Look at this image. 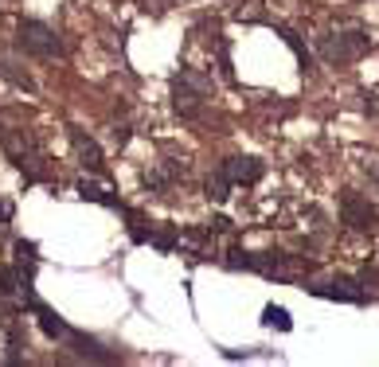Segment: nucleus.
I'll list each match as a JSON object with an SVG mask.
<instances>
[{"instance_id":"1","label":"nucleus","mask_w":379,"mask_h":367,"mask_svg":"<svg viewBox=\"0 0 379 367\" xmlns=\"http://www.w3.org/2000/svg\"><path fill=\"white\" fill-rule=\"evenodd\" d=\"M16 44H20V51L36 55V59H59L63 55V39L55 36L44 20H20V28H16Z\"/></svg>"},{"instance_id":"2","label":"nucleus","mask_w":379,"mask_h":367,"mask_svg":"<svg viewBox=\"0 0 379 367\" xmlns=\"http://www.w3.org/2000/svg\"><path fill=\"white\" fill-rule=\"evenodd\" d=\"M372 51V36L364 31H336V36H320V55L328 63H352L360 55Z\"/></svg>"},{"instance_id":"3","label":"nucleus","mask_w":379,"mask_h":367,"mask_svg":"<svg viewBox=\"0 0 379 367\" xmlns=\"http://www.w3.org/2000/svg\"><path fill=\"white\" fill-rule=\"evenodd\" d=\"M208 90H211V82L203 79V74L184 71V74L172 79V106H176L184 118H196V114H200V102L208 98Z\"/></svg>"},{"instance_id":"4","label":"nucleus","mask_w":379,"mask_h":367,"mask_svg":"<svg viewBox=\"0 0 379 367\" xmlns=\"http://www.w3.org/2000/svg\"><path fill=\"white\" fill-rule=\"evenodd\" d=\"M340 219L348 223L352 231H360V235H379V211L360 196V191H344L340 196Z\"/></svg>"},{"instance_id":"5","label":"nucleus","mask_w":379,"mask_h":367,"mask_svg":"<svg viewBox=\"0 0 379 367\" xmlns=\"http://www.w3.org/2000/svg\"><path fill=\"white\" fill-rule=\"evenodd\" d=\"M305 289L317 293V297H328V301H348V305L368 301V289L360 286V281H352V278H333V281H325V286H305Z\"/></svg>"},{"instance_id":"6","label":"nucleus","mask_w":379,"mask_h":367,"mask_svg":"<svg viewBox=\"0 0 379 367\" xmlns=\"http://www.w3.org/2000/svg\"><path fill=\"white\" fill-rule=\"evenodd\" d=\"M63 340H67V344L75 348V356H79V360H90V363H113V360H118V356H113V352H106V348L98 344L94 336H86V332H75V328H71Z\"/></svg>"},{"instance_id":"7","label":"nucleus","mask_w":379,"mask_h":367,"mask_svg":"<svg viewBox=\"0 0 379 367\" xmlns=\"http://www.w3.org/2000/svg\"><path fill=\"white\" fill-rule=\"evenodd\" d=\"M223 172L231 176V184H258L266 176V164H262L258 156H231L223 164Z\"/></svg>"},{"instance_id":"8","label":"nucleus","mask_w":379,"mask_h":367,"mask_svg":"<svg viewBox=\"0 0 379 367\" xmlns=\"http://www.w3.org/2000/svg\"><path fill=\"white\" fill-rule=\"evenodd\" d=\"M71 145H75L79 164H82L86 172H102V169H106V161H102V149H98V141H90L82 129H71Z\"/></svg>"},{"instance_id":"9","label":"nucleus","mask_w":379,"mask_h":367,"mask_svg":"<svg viewBox=\"0 0 379 367\" xmlns=\"http://www.w3.org/2000/svg\"><path fill=\"white\" fill-rule=\"evenodd\" d=\"M24 305H28L31 308V313H36V321H39V328H44V336H51V340H59V336H67V324H63L59 321V316H55V308H47V305H39L36 301V297H31L28 293V301H24Z\"/></svg>"},{"instance_id":"10","label":"nucleus","mask_w":379,"mask_h":367,"mask_svg":"<svg viewBox=\"0 0 379 367\" xmlns=\"http://www.w3.org/2000/svg\"><path fill=\"white\" fill-rule=\"evenodd\" d=\"M79 196L82 199H94V203H102V207H113V211L126 207L118 196H110V188H102V184H94V180H79Z\"/></svg>"},{"instance_id":"11","label":"nucleus","mask_w":379,"mask_h":367,"mask_svg":"<svg viewBox=\"0 0 379 367\" xmlns=\"http://www.w3.org/2000/svg\"><path fill=\"white\" fill-rule=\"evenodd\" d=\"M0 79L12 82V86H20V90H36V79H31L28 71H20L12 59H0Z\"/></svg>"},{"instance_id":"12","label":"nucleus","mask_w":379,"mask_h":367,"mask_svg":"<svg viewBox=\"0 0 379 367\" xmlns=\"http://www.w3.org/2000/svg\"><path fill=\"white\" fill-rule=\"evenodd\" d=\"M231 188H235V184H231V176H227L223 169H219V172H211V180H208V199L223 203V199L231 196Z\"/></svg>"},{"instance_id":"13","label":"nucleus","mask_w":379,"mask_h":367,"mask_svg":"<svg viewBox=\"0 0 379 367\" xmlns=\"http://www.w3.org/2000/svg\"><path fill=\"white\" fill-rule=\"evenodd\" d=\"M20 286H28L20 270H0V297H16Z\"/></svg>"},{"instance_id":"14","label":"nucleus","mask_w":379,"mask_h":367,"mask_svg":"<svg viewBox=\"0 0 379 367\" xmlns=\"http://www.w3.org/2000/svg\"><path fill=\"white\" fill-rule=\"evenodd\" d=\"M262 321H266L270 328H282V332H290V328H293L290 313H285L282 305H266V313H262Z\"/></svg>"},{"instance_id":"15","label":"nucleus","mask_w":379,"mask_h":367,"mask_svg":"<svg viewBox=\"0 0 379 367\" xmlns=\"http://www.w3.org/2000/svg\"><path fill=\"white\" fill-rule=\"evenodd\" d=\"M153 250H161V254H172L176 250V231H156V235H149Z\"/></svg>"},{"instance_id":"16","label":"nucleus","mask_w":379,"mask_h":367,"mask_svg":"<svg viewBox=\"0 0 379 367\" xmlns=\"http://www.w3.org/2000/svg\"><path fill=\"white\" fill-rule=\"evenodd\" d=\"M282 39H285V44H290V47H293V51H298V59H301V63H305V59H309V51H305V44H301V36H298V31L282 28Z\"/></svg>"},{"instance_id":"17","label":"nucleus","mask_w":379,"mask_h":367,"mask_svg":"<svg viewBox=\"0 0 379 367\" xmlns=\"http://www.w3.org/2000/svg\"><path fill=\"white\" fill-rule=\"evenodd\" d=\"M360 286H364V289H379V266H364V270H360Z\"/></svg>"},{"instance_id":"18","label":"nucleus","mask_w":379,"mask_h":367,"mask_svg":"<svg viewBox=\"0 0 379 367\" xmlns=\"http://www.w3.org/2000/svg\"><path fill=\"white\" fill-rule=\"evenodd\" d=\"M227 227H231L227 215H216V219H211V231H227Z\"/></svg>"},{"instance_id":"19","label":"nucleus","mask_w":379,"mask_h":367,"mask_svg":"<svg viewBox=\"0 0 379 367\" xmlns=\"http://www.w3.org/2000/svg\"><path fill=\"white\" fill-rule=\"evenodd\" d=\"M8 219H12V207H8L4 199H0V227H8Z\"/></svg>"},{"instance_id":"20","label":"nucleus","mask_w":379,"mask_h":367,"mask_svg":"<svg viewBox=\"0 0 379 367\" xmlns=\"http://www.w3.org/2000/svg\"><path fill=\"white\" fill-rule=\"evenodd\" d=\"M372 180H375V184H379V169H372Z\"/></svg>"}]
</instances>
